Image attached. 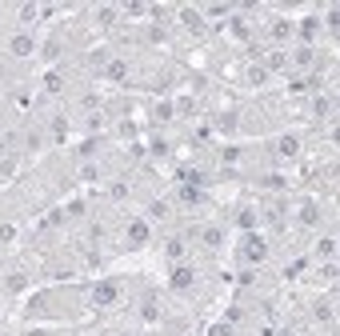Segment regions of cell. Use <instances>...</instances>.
<instances>
[{"label": "cell", "mask_w": 340, "mask_h": 336, "mask_svg": "<svg viewBox=\"0 0 340 336\" xmlns=\"http://www.w3.org/2000/svg\"><path fill=\"white\" fill-rule=\"evenodd\" d=\"M32 48H36V44L28 40V36H16V40H12V56H28Z\"/></svg>", "instance_id": "1"}, {"label": "cell", "mask_w": 340, "mask_h": 336, "mask_svg": "<svg viewBox=\"0 0 340 336\" xmlns=\"http://www.w3.org/2000/svg\"><path fill=\"white\" fill-rule=\"evenodd\" d=\"M188 284H192V272L188 268H176L172 272V288H188Z\"/></svg>", "instance_id": "2"}, {"label": "cell", "mask_w": 340, "mask_h": 336, "mask_svg": "<svg viewBox=\"0 0 340 336\" xmlns=\"http://www.w3.org/2000/svg\"><path fill=\"white\" fill-rule=\"evenodd\" d=\"M116 300V284H100L96 288V304H112Z\"/></svg>", "instance_id": "3"}, {"label": "cell", "mask_w": 340, "mask_h": 336, "mask_svg": "<svg viewBox=\"0 0 340 336\" xmlns=\"http://www.w3.org/2000/svg\"><path fill=\"white\" fill-rule=\"evenodd\" d=\"M296 148H300V140L296 136H284L280 140V156H296Z\"/></svg>", "instance_id": "4"}, {"label": "cell", "mask_w": 340, "mask_h": 336, "mask_svg": "<svg viewBox=\"0 0 340 336\" xmlns=\"http://www.w3.org/2000/svg\"><path fill=\"white\" fill-rule=\"evenodd\" d=\"M128 240H136V244H144V240H148V228H144V224L136 220V224L128 228Z\"/></svg>", "instance_id": "5"}, {"label": "cell", "mask_w": 340, "mask_h": 336, "mask_svg": "<svg viewBox=\"0 0 340 336\" xmlns=\"http://www.w3.org/2000/svg\"><path fill=\"white\" fill-rule=\"evenodd\" d=\"M220 240H224V232H220V228H208V232H204V244H208V248H216Z\"/></svg>", "instance_id": "6"}, {"label": "cell", "mask_w": 340, "mask_h": 336, "mask_svg": "<svg viewBox=\"0 0 340 336\" xmlns=\"http://www.w3.org/2000/svg\"><path fill=\"white\" fill-rule=\"evenodd\" d=\"M248 244H252L248 256H252V260H260V256H264V244H260V240H248Z\"/></svg>", "instance_id": "7"}, {"label": "cell", "mask_w": 340, "mask_h": 336, "mask_svg": "<svg viewBox=\"0 0 340 336\" xmlns=\"http://www.w3.org/2000/svg\"><path fill=\"white\" fill-rule=\"evenodd\" d=\"M184 252V240H168V256H180Z\"/></svg>", "instance_id": "8"}]
</instances>
